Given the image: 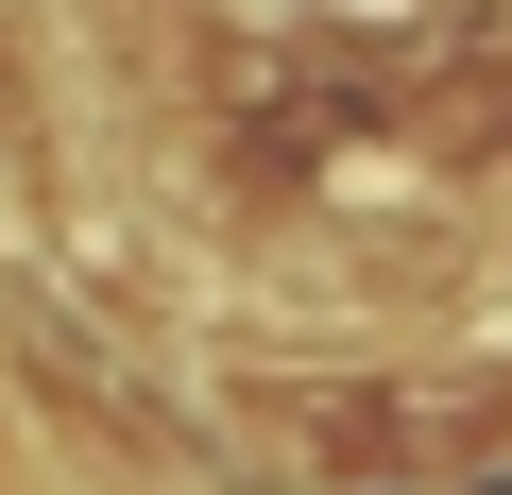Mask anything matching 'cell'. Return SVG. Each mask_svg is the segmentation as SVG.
<instances>
[{
  "instance_id": "obj_1",
  "label": "cell",
  "mask_w": 512,
  "mask_h": 495,
  "mask_svg": "<svg viewBox=\"0 0 512 495\" xmlns=\"http://www.w3.org/2000/svg\"><path fill=\"white\" fill-rule=\"evenodd\" d=\"M478 291H495V325H512V222H495V257H478Z\"/></svg>"
}]
</instances>
